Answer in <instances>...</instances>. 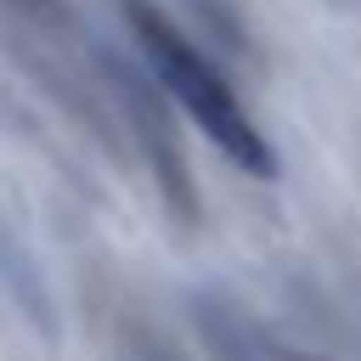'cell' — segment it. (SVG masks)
Returning <instances> with one entry per match:
<instances>
[{"label": "cell", "instance_id": "1", "mask_svg": "<svg viewBox=\"0 0 361 361\" xmlns=\"http://www.w3.org/2000/svg\"><path fill=\"white\" fill-rule=\"evenodd\" d=\"M124 23L135 34V51L147 56L152 79L169 90V102L254 180H276V152L259 135V124L248 118V107L237 102V90L220 79V68L152 6V0H124Z\"/></svg>", "mask_w": 361, "mask_h": 361}]
</instances>
